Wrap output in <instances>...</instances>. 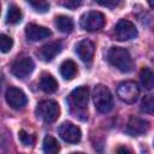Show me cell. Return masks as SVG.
<instances>
[{"mask_svg":"<svg viewBox=\"0 0 154 154\" xmlns=\"http://www.w3.org/2000/svg\"><path fill=\"white\" fill-rule=\"evenodd\" d=\"M5 97H6V101L7 103L14 108V109H20L23 108L26 102H28V99H26V95L18 88L16 87H10L7 90H6V94H5Z\"/></svg>","mask_w":154,"mask_h":154,"instance_id":"obj_9","label":"cell"},{"mask_svg":"<svg viewBox=\"0 0 154 154\" xmlns=\"http://www.w3.org/2000/svg\"><path fill=\"white\" fill-rule=\"evenodd\" d=\"M76 53L81 58L82 61H84L85 64H90L93 58H94L95 46L91 41L83 40V41L78 42V45L76 46Z\"/></svg>","mask_w":154,"mask_h":154,"instance_id":"obj_11","label":"cell"},{"mask_svg":"<svg viewBox=\"0 0 154 154\" xmlns=\"http://www.w3.org/2000/svg\"><path fill=\"white\" fill-rule=\"evenodd\" d=\"M149 130V122L138 117H131L129 123H128V128H126V132L132 135V136H138V135H143Z\"/></svg>","mask_w":154,"mask_h":154,"instance_id":"obj_12","label":"cell"},{"mask_svg":"<svg viewBox=\"0 0 154 154\" xmlns=\"http://www.w3.org/2000/svg\"><path fill=\"white\" fill-rule=\"evenodd\" d=\"M36 114L45 123H54L60 114L59 103L54 100H43L36 107Z\"/></svg>","mask_w":154,"mask_h":154,"instance_id":"obj_3","label":"cell"},{"mask_svg":"<svg viewBox=\"0 0 154 154\" xmlns=\"http://www.w3.org/2000/svg\"><path fill=\"white\" fill-rule=\"evenodd\" d=\"M40 88L47 94H52L58 89V82L49 73H43L40 79Z\"/></svg>","mask_w":154,"mask_h":154,"instance_id":"obj_15","label":"cell"},{"mask_svg":"<svg viewBox=\"0 0 154 154\" xmlns=\"http://www.w3.org/2000/svg\"><path fill=\"white\" fill-rule=\"evenodd\" d=\"M153 108H154V102H153V96L147 95L143 100H142V105H141V109L144 111L148 114L153 113Z\"/></svg>","mask_w":154,"mask_h":154,"instance_id":"obj_23","label":"cell"},{"mask_svg":"<svg viewBox=\"0 0 154 154\" xmlns=\"http://www.w3.org/2000/svg\"><path fill=\"white\" fill-rule=\"evenodd\" d=\"M95 108L100 113H108L113 108V96L106 85L97 84L93 90Z\"/></svg>","mask_w":154,"mask_h":154,"instance_id":"obj_2","label":"cell"},{"mask_svg":"<svg viewBox=\"0 0 154 154\" xmlns=\"http://www.w3.org/2000/svg\"><path fill=\"white\" fill-rule=\"evenodd\" d=\"M58 134L67 143H77L81 141L82 137L81 129L70 122L61 123L58 128Z\"/></svg>","mask_w":154,"mask_h":154,"instance_id":"obj_8","label":"cell"},{"mask_svg":"<svg viewBox=\"0 0 154 154\" xmlns=\"http://www.w3.org/2000/svg\"><path fill=\"white\" fill-rule=\"evenodd\" d=\"M108 63L120 72H130L134 67L132 58L128 49L123 47H112L107 52Z\"/></svg>","mask_w":154,"mask_h":154,"instance_id":"obj_1","label":"cell"},{"mask_svg":"<svg viewBox=\"0 0 154 154\" xmlns=\"http://www.w3.org/2000/svg\"><path fill=\"white\" fill-rule=\"evenodd\" d=\"M65 1V6L66 7H70V8H76L78 7L83 0H64Z\"/></svg>","mask_w":154,"mask_h":154,"instance_id":"obj_26","label":"cell"},{"mask_svg":"<svg viewBox=\"0 0 154 154\" xmlns=\"http://www.w3.org/2000/svg\"><path fill=\"white\" fill-rule=\"evenodd\" d=\"M19 141L22 142V144H24V146H26V147H30V146L34 144L35 138H34L32 135H29L26 131L20 130V131H19Z\"/></svg>","mask_w":154,"mask_h":154,"instance_id":"obj_24","label":"cell"},{"mask_svg":"<svg viewBox=\"0 0 154 154\" xmlns=\"http://www.w3.org/2000/svg\"><path fill=\"white\" fill-rule=\"evenodd\" d=\"M55 25H57V28H58V30L59 31H61V32H64V34H69V32H71L72 30H73V20L70 18V17H67V16H58L57 18H55Z\"/></svg>","mask_w":154,"mask_h":154,"instance_id":"obj_17","label":"cell"},{"mask_svg":"<svg viewBox=\"0 0 154 154\" xmlns=\"http://www.w3.org/2000/svg\"><path fill=\"white\" fill-rule=\"evenodd\" d=\"M61 48H63V46H61V42H59V41L47 43L40 49V57L45 61H51L53 58H55L57 54L60 53Z\"/></svg>","mask_w":154,"mask_h":154,"instance_id":"obj_14","label":"cell"},{"mask_svg":"<svg viewBox=\"0 0 154 154\" xmlns=\"http://www.w3.org/2000/svg\"><path fill=\"white\" fill-rule=\"evenodd\" d=\"M88 100H89V90L84 85L73 89L71 91V94H70V101H71V103L75 107L79 108V109L87 108Z\"/></svg>","mask_w":154,"mask_h":154,"instance_id":"obj_10","label":"cell"},{"mask_svg":"<svg viewBox=\"0 0 154 154\" xmlns=\"http://www.w3.org/2000/svg\"><path fill=\"white\" fill-rule=\"evenodd\" d=\"M26 1L35 11L40 13H45L49 10V4L46 0H26Z\"/></svg>","mask_w":154,"mask_h":154,"instance_id":"obj_21","label":"cell"},{"mask_svg":"<svg viewBox=\"0 0 154 154\" xmlns=\"http://www.w3.org/2000/svg\"><path fill=\"white\" fill-rule=\"evenodd\" d=\"M35 67V64L32 61L31 58L29 57H22V58H18L13 64H12V67H11V72L14 77L19 78V79H23L25 77H28L32 70Z\"/></svg>","mask_w":154,"mask_h":154,"instance_id":"obj_6","label":"cell"},{"mask_svg":"<svg viewBox=\"0 0 154 154\" xmlns=\"http://www.w3.org/2000/svg\"><path fill=\"white\" fill-rule=\"evenodd\" d=\"M13 47V40L4 34H0V52L8 53Z\"/></svg>","mask_w":154,"mask_h":154,"instance_id":"obj_22","label":"cell"},{"mask_svg":"<svg viewBox=\"0 0 154 154\" xmlns=\"http://www.w3.org/2000/svg\"><path fill=\"white\" fill-rule=\"evenodd\" d=\"M51 34L52 32L49 29L37 25V24H29L25 28V35H26L28 40H30V41H41L43 38L49 37Z\"/></svg>","mask_w":154,"mask_h":154,"instance_id":"obj_13","label":"cell"},{"mask_svg":"<svg viewBox=\"0 0 154 154\" xmlns=\"http://www.w3.org/2000/svg\"><path fill=\"white\" fill-rule=\"evenodd\" d=\"M96 1L99 5L107 8H117L122 4V0H96Z\"/></svg>","mask_w":154,"mask_h":154,"instance_id":"obj_25","label":"cell"},{"mask_svg":"<svg viewBox=\"0 0 154 154\" xmlns=\"http://www.w3.org/2000/svg\"><path fill=\"white\" fill-rule=\"evenodd\" d=\"M148 2H149V6L153 8V0H148Z\"/></svg>","mask_w":154,"mask_h":154,"instance_id":"obj_28","label":"cell"},{"mask_svg":"<svg viewBox=\"0 0 154 154\" xmlns=\"http://www.w3.org/2000/svg\"><path fill=\"white\" fill-rule=\"evenodd\" d=\"M140 77H141V82H142L143 87L147 90H150L154 85V75H153L152 70L149 67H143L140 73Z\"/></svg>","mask_w":154,"mask_h":154,"instance_id":"obj_19","label":"cell"},{"mask_svg":"<svg viewBox=\"0 0 154 154\" xmlns=\"http://www.w3.org/2000/svg\"><path fill=\"white\" fill-rule=\"evenodd\" d=\"M114 36L119 41H128L137 36V29L130 20L120 19L114 26Z\"/></svg>","mask_w":154,"mask_h":154,"instance_id":"obj_7","label":"cell"},{"mask_svg":"<svg viewBox=\"0 0 154 154\" xmlns=\"http://www.w3.org/2000/svg\"><path fill=\"white\" fill-rule=\"evenodd\" d=\"M0 12H1V6H0Z\"/></svg>","mask_w":154,"mask_h":154,"instance_id":"obj_29","label":"cell"},{"mask_svg":"<svg viewBox=\"0 0 154 154\" xmlns=\"http://www.w3.org/2000/svg\"><path fill=\"white\" fill-rule=\"evenodd\" d=\"M60 75L67 81L75 78V76L77 75V65H76V63L73 60H71V59L64 60L61 63V65H60Z\"/></svg>","mask_w":154,"mask_h":154,"instance_id":"obj_16","label":"cell"},{"mask_svg":"<svg viewBox=\"0 0 154 154\" xmlns=\"http://www.w3.org/2000/svg\"><path fill=\"white\" fill-rule=\"evenodd\" d=\"M60 149L59 142L51 135H47L43 138V152L47 154H55Z\"/></svg>","mask_w":154,"mask_h":154,"instance_id":"obj_18","label":"cell"},{"mask_svg":"<svg viewBox=\"0 0 154 154\" xmlns=\"http://www.w3.org/2000/svg\"><path fill=\"white\" fill-rule=\"evenodd\" d=\"M117 152H118V153H122V152H124V153H131V150H130V149L124 148V147H119V148L117 149Z\"/></svg>","mask_w":154,"mask_h":154,"instance_id":"obj_27","label":"cell"},{"mask_svg":"<svg viewBox=\"0 0 154 154\" xmlns=\"http://www.w3.org/2000/svg\"><path fill=\"white\" fill-rule=\"evenodd\" d=\"M106 23L105 16L99 11H89L84 13L79 19V25L87 31H97Z\"/></svg>","mask_w":154,"mask_h":154,"instance_id":"obj_4","label":"cell"},{"mask_svg":"<svg viewBox=\"0 0 154 154\" xmlns=\"http://www.w3.org/2000/svg\"><path fill=\"white\" fill-rule=\"evenodd\" d=\"M117 95L122 101L126 103H134L140 96V88L134 81H124L118 84Z\"/></svg>","mask_w":154,"mask_h":154,"instance_id":"obj_5","label":"cell"},{"mask_svg":"<svg viewBox=\"0 0 154 154\" xmlns=\"http://www.w3.org/2000/svg\"><path fill=\"white\" fill-rule=\"evenodd\" d=\"M22 20V11L18 6L12 5L8 7L7 14H6V22L8 24H17Z\"/></svg>","mask_w":154,"mask_h":154,"instance_id":"obj_20","label":"cell"}]
</instances>
